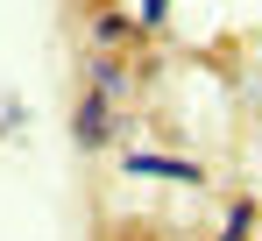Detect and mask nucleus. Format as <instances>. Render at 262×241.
<instances>
[{
    "instance_id": "nucleus-1",
    "label": "nucleus",
    "mask_w": 262,
    "mask_h": 241,
    "mask_svg": "<svg viewBox=\"0 0 262 241\" xmlns=\"http://www.w3.org/2000/svg\"><path fill=\"white\" fill-rule=\"evenodd\" d=\"M71 135H78V149H106V142H114V99L85 92L78 114H71Z\"/></svg>"
},
{
    "instance_id": "nucleus-2",
    "label": "nucleus",
    "mask_w": 262,
    "mask_h": 241,
    "mask_svg": "<svg viewBox=\"0 0 262 241\" xmlns=\"http://www.w3.org/2000/svg\"><path fill=\"white\" fill-rule=\"evenodd\" d=\"M128 170H135V177H163V185H199V177H206L199 163H184V156H149V149H135Z\"/></svg>"
},
{
    "instance_id": "nucleus-6",
    "label": "nucleus",
    "mask_w": 262,
    "mask_h": 241,
    "mask_svg": "<svg viewBox=\"0 0 262 241\" xmlns=\"http://www.w3.org/2000/svg\"><path fill=\"white\" fill-rule=\"evenodd\" d=\"M170 14V0H142V22H163Z\"/></svg>"
},
{
    "instance_id": "nucleus-3",
    "label": "nucleus",
    "mask_w": 262,
    "mask_h": 241,
    "mask_svg": "<svg viewBox=\"0 0 262 241\" xmlns=\"http://www.w3.org/2000/svg\"><path fill=\"white\" fill-rule=\"evenodd\" d=\"M92 92H99V99H121V92H128V71H121L114 57H99V64H92Z\"/></svg>"
},
{
    "instance_id": "nucleus-5",
    "label": "nucleus",
    "mask_w": 262,
    "mask_h": 241,
    "mask_svg": "<svg viewBox=\"0 0 262 241\" xmlns=\"http://www.w3.org/2000/svg\"><path fill=\"white\" fill-rule=\"evenodd\" d=\"M92 36H99V43H121V36H128V14H99Z\"/></svg>"
},
{
    "instance_id": "nucleus-4",
    "label": "nucleus",
    "mask_w": 262,
    "mask_h": 241,
    "mask_svg": "<svg viewBox=\"0 0 262 241\" xmlns=\"http://www.w3.org/2000/svg\"><path fill=\"white\" fill-rule=\"evenodd\" d=\"M248 227H255V206H248V199H234V206H227V227H220V241H248Z\"/></svg>"
}]
</instances>
